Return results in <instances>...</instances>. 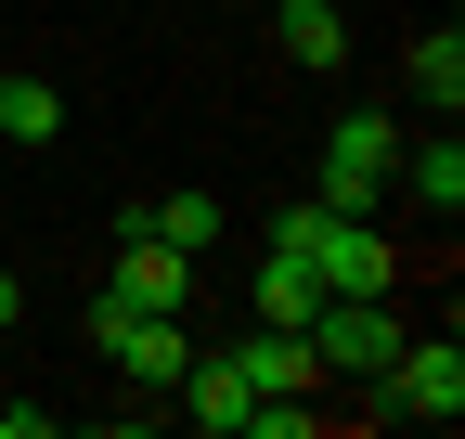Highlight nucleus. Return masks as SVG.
<instances>
[{"mask_svg":"<svg viewBox=\"0 0 465 439\" xmlns=\"http://www.w3.org/2000/svg\"><path fill=\"white\" fill-rule=\"evenodd\" d=\"M272 246H298V259L323 271V298H388V285H401L388 233H375V220H349V207H323V194L284 207V220H272Z\"/></svg>","mask_w":465,"mask_h":439,"instance_id":"obj_1","label":"nucleus"},{"mask_svg":"<svg viewBox=\"0 0 465 439\" xmlns=\"http://www.w3.org/2000/svg\"><path fill=\"white\" fill-rule=\"evenodd\" d=\"M298 337H311V362H323V388H336V375H349V388H375V375H388V349L414 337V323H401L388 298H323Z\"/></svg>","mask_w":465,"mask_h":439,"instance_id":"obj_2","label":"nucleus"},{"mask_svg":"<svg viewBox=\"0 0 465 439\" xmlns=\"http://www.w3.org/2000/svg\"><path fill=\"white\" fill-rule=\"evenodd\" d=\"M388 169H401V130L375 117V103H349V117H336V142H323V207L375 220V207H388Z\"/></svg>","mask_w":465,"mask_h":439,"instance_id":"obj_3","label":"nucleus"},{"mask_svg":"<svg viewBox=\"0 0 465 439\" xmlns=\"http://www.w3.org/2000/svg\"><path fill=\"white\" fill-rule=\"evenodd\" d=\"M375 388H388V414H414V426H452V414H465V349H452V337H401Z\"/></svg>","mask_w":465,"mask_h":439,"instance_id":"obj_4","label":"nucleus"},{"mask_svg":"<svg viewBox=\"0 0 465 439\" xmlns=\"http://www.w3.org/2000/svg\"><path fill=\"white\" fill-rule=\"evenodd\" d=\"M232 375H246L259 401H323V362H311L298 323H246V337H232Z\"/></svg>","mask_w":465,"mask_h":439,"instance_id":"obj_5","label":"nucleus"},{"mask_svg":"<svg viewBox=\"0 0 465 439\" xmlns=\"http://www.w3.org/2000/svg\"><path fill=\"white\" fill-rule=\"evenodd\" d=\"M116 310H194V259L182 246H155V233H116Z\"/></svg>","mask_w":465,"mask_h":439,"instance_id":"obj_6","label":"nucleus"},{"mask_svg":"<svg viewBox=\"0 0 465 439\" xmlns=\"http://www.w3.org/2000/svg\"><path fill=\"white\" fill-rule=\"evenodd\" d=\"M388 194H414L427 220H452V207H465V142H452V117H440V130H427V142L388 169Z\"/></svg>","mask_w":465,"mask_h":439,"instance_id":"obj_7","label":"nucleus"},{"mask_svg":"<svg viewBox=\"0 0 465 439\" xmlns=\"http://www.w3.org/2000/svg\"><path fill=\"white\" fill-rule=\"evenodd\" d=\"M311 310H323V271H311L298 246H272L259 285H246V323H311Z\"/></svg>","mask_w":465,"mask_h":439,"instance_id":"obj_8","label":"nucleus"},{"mask_svg":"<svg viewBox=\"0 0 465 439\" xmlns=\"http://www.w3.org/2000/svg\"><path fill=\"white\" fill-rule=\"evenodd\" d=\"M182 414H194V426H220V439H232V426L259 414V388H246V375H232V349H207V362H182Z\"/></svg>","mask_w":465,"mask_h":439,"instance_id":"obj_9","label":"nucleus"},{"mask_svg":"<svg viewBox=\"0 0 465 439\" xmlns=\"http://www.w3.org/2000/svg\"><path fill=\"white\" fill-rule=\"evenodd\" d=\"M284 65H349V14H336V0H284Z\"/></svg>","mask_w":465,"mask_h":439,"instance_id":"obj_10","label":"nucleus"},{"mask_svg":"<svg viewBox=\"0 0 465 439\" xmlns=\"http://www.w3.org/2000/svg\"><path fill=\"white\" fill-rule=\"evenodd\" d=\"M401 91H427L440 117H452V103H465V39H452V26H427L414 52H401Z\"/></svg>","mask_w":465,"mask_h":439,"instance_id":"obj_11","label":"nucleus"},{"mask_svg":"<svg viewBox=\"0 0 465 439\" xmlns=\"http://www.w3.org/2000/svg\"><path fill=\"white\" fill-rule=\"evenodd\" d=\"M52 130H65V91H52V78H0V142H52Z\"/></svg>","mask_w":465,"mask_h":439,"instance_id":"obj_12","label":"nucleus"},{"mask_svg":"<svg viewBox=\"0 0 465 439\" xmlns=\"http://www.w3.org/2000/svg\"><path fill=\"white\" fill-rule=\"evenodd\" d=\"M246 426H259V439H311V426H323V401H259Z\"/></svg>","mask_w":465,"mask_h":439,"instance_id":"obj_13","label":"nucleus"},{"mask_svg":"<svg viewBox=\"0 0 465 439\" xmlns=\"http://www.w3.org/2000/svg\"><path fill=\"white\" fill-rule=\"evenodd\" d=\"M14 310H26V285H14V271H0V337H14Z\"/></svg>","mask_w":465,"mask_h":439,"instance_id":"obj_14","label":"nucleus"}]
</instances>
